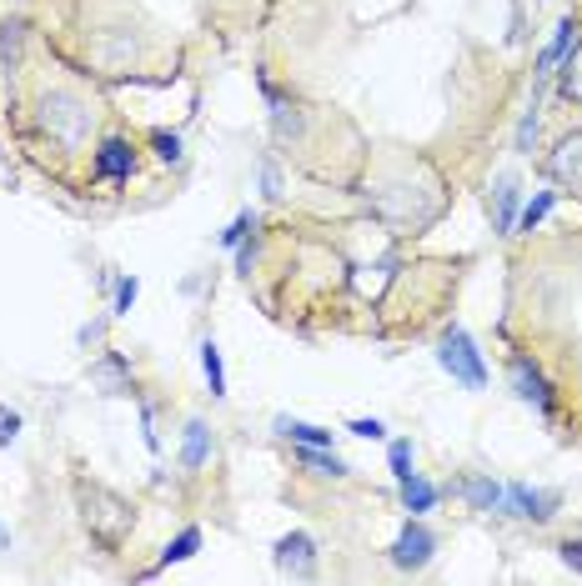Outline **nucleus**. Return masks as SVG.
<instances>
[{
    "label": "nucleus",
    "mask_w": 582,
    "mask_h": 586,
    "mask_svg": "<svg viewBox=\"0 0 582 586\" xmlns=\"http://www.w3.org/2000/svg\"><path fill=\"white\" fill-rule=\"evenodd\" d=\"M36 126L41 136H46L56 151H81L85 141H91L95 130V101H85L81 91H66V85H56V91H41L36 101Z\"/></svg>",
    "instance_id": "f257e3e1"
},
{
    "label": "nucleus",
    "mask_w": 582,
    "mask_h": 586,
    "mask_svg": "<svg viewBox=\"0 0 582 586\" xmlns=\"http://www.w3.org/2000/svg\"><path fill=\"white\" fill-rule=\"evenodd\" d=\"M76 506H81V527L106 551H121L126 537L136 531L132 502L121 492H111V486H101V481H76Z\"/></svg>",
    "instance_id": "f03ea898"
},
{
    "label": "nucleus",
    "mask_w": 582,
    "mask_h": 586,
    "mask_svg": "<svg viewBox=\"0 0 582 586\" xmlns=\"http://www.w3.org/2000/svg\"><path fill=\"white\" fill-rule=\"evenodd\" d=\"M437 366L457 381V387L467 391H482L488 387V361H482V352H477V341L467 336L463 326H447L437 341Z\"/></svg>",
    "instance_id": "7ed1b4c3"
},
{
    "label": "nucleus",
    "mask_w": 582,
    "mask_h": 586,
    "mask_svg": "<svg viewBox=\"0 0 582 586\" xmlns=\"http://www.w3.org/2000/svg\"><path fill=\"white\" fill-rule=\"evenodd\" d=\"M432 556H437V531L422 527V516H412V521L397 531L392 547H387V562H392L397 572H422Z\"/></svg>",
    "instance_id": "20e7f679"
},
{
    "label": "nucleus",
    "mask_w": 582,
    "mask_h": 586,
    "mask_svg": "<svg viewBox=\"0 0 582 586\" xmlns=\"http://www.w3.org/2000/svg\"><path fill=\"white\" fill-rule=\"evenodd\" d=\"M543 171L547 181H558L568 191L582 186V130H562L558 141H552V151L543 156Z\"/></svg>",
    "instance_id": "39448f33"
},
{
    "label": "nucleus",
    "mask_w": 582,
    "mask_h": 586,
    "mask_svg": "<svg viewBox=\"0 0 582 586\" xmlns=\"http://www.w3.org/2000/svg\"><path fill=\"white\" fill-rule=\"evenodd\" d=\"M562 506L558 492H543V486H527V481H507V502H502V512L523 516V521H533V527H543V521H552Z\"/></svg>",
    "instance_id": "423d86ee"
},
{
    "label": "nucleus",
    "mask_w": 582,
    "mask_h": 586,
    "mask_svg": "<svg viewBox=\"0 0 582 586\" xmlns=\"http://www.w3.org/2000/svg\"><path fill=\"white\" fill-rule=\"evenodd\" d=\"M91 176L95 181H111V186H126L136 176V146L121 141V136H106L91 156Z\"/></svg>",
    "instance_id": "0eeeda50"
},
{
    "label": "nucleus",
    "mask_w": 582,
    "mask_h": 586,
    "mask_svg": "<svg viewBox=\"0 0 582 586\" xmlns=\"http://www.w3.org/2000/svg\"><path fill=\"white\" fill-rule=\"evenodd\" d=\"M452 492H457V502H467V512H502V502H507V486L502 481H492L488 471H467V476L452 481Z\"/></svg>",
    "instance_id": "6e6552de"
},
{
    "label": "nucleus",
    "mask_w": 582,
    "mask_h": 586,
    "mask_svg": "<svg viewBox=\"0 0 582 586\" xmlns=\"http://www.w3.org/2000/svg\"><path fill=\"white\" fill-rule=\"evenodd\" d=\"M91 60L101 66V71H126L136 60V36L126 31V25H106V31H95V41H91Z\"/></svg>",
    "instance_id": "1a4fd4ad"
},
{
    "label": "nucleus",
    "mask_w": 582,
    "mask_h": 586,
    "mask_svg": "<svg viewBox=\"0 0 582 586\" xmlns=\"http://www.w3.org/2000/svg\"><path fill=\"white\" fill-rule=\"evenodd\" d=\"M507 381H512V391H517V401H527V406H537V411H552V387H547V376L537 371L533 356H512Z\"/></svg>",
    "instance_id": "9d476101"
},
{
    "label": "nucleus",
    "mask_w": 582,
    "mask_h": 586,
    "mask_svg": "<svg viewBox=\"0 0 582 586\" xmlns=\"http://www.w3.org/2000/svg\"><path fill=\"white\" fill-rule=\"evenodd\" d=\"M272 562L282 576H311L317 572V541H311L307 531H286V537L276 541Z\"/></svg>",
    "instance_id": "9b49d317"
},
{
    "label": "nucleus",
    "mask_w": 582,
    "mask_h": 586,
    "mask_svg": "<svg viewBox=\"0 0 582 586\" xmlns=\"http://www.w3.org/2000/svg\"><path fill=\"white\" fill-rule=\"evenodd\" d=\"M212 451H216V441H212V426L206 422H186V432H181V471H196L212 461Z\"/></svg>",
    "instance_id": "f8f14e48"
},
{
    "label": "nucleus",
    "mask_w": 582,
    "mask_h": 586,
    "mask_svg": "<svg viewBox=\"0 0 582 586\" xmlns=\"http://www.w3.org/2000/svg\"><path fill=\"white\" fill-rule=\"evenodd\" d=\"M517 200H523L517 176H498V186H492V226L502 235H512V226H517Z\"/></svg>",
    "instance_id": "ddd939ff"
},
{
    "label": "nucleus",
    "mask_w": 582,
    "mask_h": 586,
    "mask_svg": "<svg viewBox=\"0 0 582 586\" xmlns=\"http://www.w3.org/2000/svg\"><path fill=\"white\" fill-rule=\"evenodd\" d=\"M572 46H578V21H572V15H562L558 31H552V41H547V50L537 56V66H533L537 81H547V76H552V66H558V60L568 56Z\"/></svg>",
    "instance_id": "4468645a"
},
{
    "label": "nucleus",
    "mask_w": 582,
    "mask_h": 586,
    "mask_svg": "<svg viewBox=\"0 0 582 586\" xmlns=\"http://www.w3.org/2000/svg\"><path fill=\"white\" fill-rule=\"evenodd\" d=\"M397 496H402V506H407L412 516H427L432 506L442 502V486H437V481H427L422 471H412L407 481H397Z\"/></svg>",
    "instance_id": "2eb2a0df"
},
{
    "label": "nucleus",
    "mask_w": 582,
    "mask_h": 586,
    "mask_svg": "<svg viewBox=\"0 0 582 586\" xmlns=\"http://www.w3.org/2000/svg\"><path fill=\"white\" fill-rule=\"evenodd\" d=\"M91 381L101 391H111V397H116V391H132V366H126V356H101V361L91 366Z\"/></svg>",
    "instance_id": "dca6fc26"
},
{
    "label": "nucleus",
    "mask_w": 582,
    "mask_h": 586,
    "mask_svg": "<svg viewBox=\"0 0 582 586\" xmlns=\"http://www.w3.org/2000/svg\"><path fill=\"white\" fill-rule=\"evenodd\" d=\"M297 461L307 471H317V476H332V481H346V471H352L332 446H297Z\"/></svg>",
    "instance_id": "f3484780"
},
{
    "label": "nucleus",
    "mask_w": 582,
    "mask_h": 586,
    "mask_svg": "<svg viewBox=\"0 0 582 586\" xmlns=\"http://www.w3.org/2000/svg\"><path fill=\"white\" fill-rule=\"evenodd\" d=\"M272 432L282 436V441H297V446H332V432H321V426H311V422H297V416H276Z\"/></svg>",
    "instance_id": "a211bd4d"
},
{
    "label": "nucleus",
    "mask_w": 582,
    "mask_h": 586,
    "mask_svg": "<svg viewBox=\"0 0 582 586\" xmlns=\"http://www.w3.org/2000/svg\"><path fill=\"white\" fill-rule=\"evenodd\" d=\"M196 551H202V527H186L176 541H167V551H161V562H156V572H161V566H176V562H191Z\"/></svg>",
    "instance_id": "6ab92c4d"
},
{
    "label": "nucleus",
    "mask_w": 582,
    "mask_h": 586,
    "mask_svg": "<svg viewBox=\"0 0 582 586\" xmlns=\"http://www.w3.org/2000/svg\"><path fill=\"white\" fill-rule=\"evenodd\" d=\"M552 206H558V191H537L523 211H517V231H537V226L552 216Z\"/></svg>",
    "instance_id": "aec40b11"
},
{
    "label": "nucleus",
    "mask_w": 582,
    "mask_h": 586,
    "mask_svg": "<svg viewBox=\"0 0 582 586\" xmlns=\"http://www.w3.org/2000/svg\"><path fill=\"white\" fill-rule=\"evenodd\" d=\"M21 41H25V21H21V15L0 21V60H5V76H11V66L21 60Z\"/></svg>",
    "instance_id": "412c9836"
},
{
    "label": "nucleus",
    "mask_w": 582,
    "mask_h": 586,
    "mask_svg": "<svg viewBox=\"0 0 582 586\" xmlns=\"http://www.w3.org/2000/svg\"><path fill=\"white\" fill-rule=\"evenodd\" d=\"M202 371H206V387H212V397L221 401L226 397V366H221V352H216L212 336L202 341Z\"/></svg>",
    "instance_id": "4be33fe9"
},
{
    "label": "nucleus",
    "mask_w": 582,
    "mask_h": 586,
    "mask_svg": "<svg viewBox=\"0 0 582 586\" xmlns=\"http://www.w3.org/2000/svg\"><path fill=\"white\" fill-rule=\"evenodd\" d=\"M387 471H392V481H407V476H412V441H407V436L387 446Z\"/></svg>",
    "instance_id": "5701e85b"
},
{
    "label": "nucleus",
    "mask_w": 582,
    "mask_h": 586,
    "mask_svg": "<svg viewBox=\"0 0 582 586\" xmlns=\"http://www.w3.org/2000/svg\"><path fill=\"white\" fill-rule=\"evenodd\" d=\"M136 296H141V281H136V276H121L116 291H111V317H126L136 306Z\"/></svg>",
    "instance_id": "b1692460"
},
{
    "label": "nucleus",
    "mask_w": 582,
    "mask_h": 586,
    "mask_svg": "<svg viewBox=\"0 0 582 586\" xmlns=\"http://www.w3.org/2000/svg\"><path fill=\"white\" fill-rule=\"evenodd\" d=\"M251 231H256V216H251V211H237V216H231V226L221 231V246H226V251H237Z\"/></svg>",
    "instance_id": "393cba45"
},
{
    "label": "nucleus",
    "mask_w": 582,
    "mask_h": 586,
    "mask_svg": "<svg viewBox=\"0 0 582 586\" xmlns=\"http://www.w3.org/2000/svg\"><path fill=\"white\" fill-rule=\"evenodd\" d=\"M262 196L266 200H282V171H276L272 156H262Z\"/></svg>",
    "instance_id": "a878e982"
},
{
    "label": "nucleus",
    "mask_w": 582,
    "mask_h": 586,
    "mask_svg": "<svg viewBox=\"0 0 582 586\" xmlns=\"http://www.w3.org/2000/svg\"><path fill=\"white\" fill-rule=\"evenodd\" d=\"M151 146L161 161H181V136H171V130H151Z\"/></svg>",
    "instance_id": "bb28decb"
},
{
    "label": "nucleus",
    "mask_w": 582,
    "mask_h": 586,
    "mask_svg": "<svg viewBox=\"0 0 582 586\" xmlns=\"http://www.w3.org/2000/svg\"><path fill=\"white\" fill-rule=\"evenodd\" d=\"M15 436H21V411L0 406V446H11Z\"/></svg>",
    "instance_id": "cd10ccee"
},
{
    "label": "nucleus",
    "mask_w": 582,
    "mask_h": 586,
    "mask_svg": "<svg viewBox=\"0 0 582 586\" xmlns=\"http://www.w3.org/2000/svg\"><path fill=\"white\" fill-rule=\"evenodd\" d=\"M346 432H352V436H367V441H381V436H387V426H381L377 416H357V422L346 426Z\"/></svg>",
    "instance_id": "c85d7f7f"
},
{
    "label": "nucleus",
    "mask_w": 582,
    "mask_h": 586,
    "mask_svg": "<svg viewBox=\"0 0 582 586\" xmlns=\"http://www.w3.org/2000/svg\"><path fill=\"white\" fill-rule=\"evenodd\" d=\"M558 556H562V566H572V572H582V537H568L558 547Z\"/></svg>",
    "instance_id": "c756f323"
},
{
    "label": "nucleus",
    "mask_w": 582,
    "mask_h": 586,
    "mask_svg": "<svg viewBox=\"0 0 582 586\" xmlns=\"http://www.w3.org/2000/svg\"><path fill=\"white\" fill-rule=\"evenodd\" d=\"M0 547H5V537H0Z\"/></svg>",
    "instance_id": "7c9ffc66"
}]
</instances>
